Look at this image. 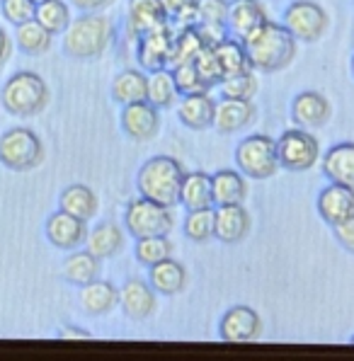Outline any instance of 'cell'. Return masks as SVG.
Returning a JSON list of instances; mask_svg holds the SVG:
<instances>
[{
	"instance_id": "48",
	"label": "cell",
	"mask_w": 354,
	"mask_h": 361,
	"mask_svg": "<svg viewBox=\"0 0 354 361\" xmlns=\"http://www.w3.org/2000/svg\"><path fill=\"white\" fill-rule=\"evenodd\" d=\"M32 3H44V0H32Z\"/></svg>"
},
{
	"instance_id": "15",
	"label": "cell",
	"mask_w": 354,
	"mask_h": 361,
	"mask_svg": "<svg viewBox=\"0 0 354 361\" xmlns=\"http://www.w3.org/2000/svg\"><path fill=\"white\" fill-rule=\"evenodd\" d=\"M250 231V214L243 204H226L214 209V238L224 245H236Z\"/></svg>"
},
{
	"instance_id": "17",
	"label": "cell",
	"mask_w": 354,
	"mask_h": 361,
	"mask_svg": "<svg viewBox=\"0 0 354 361\" xmlns=\"http://www.w3.org/2000/svg\"><path fill=\"white\" fill-rule=\"evenodd\" d=\"M330 114H333V107H330L328 97L315 90L298 92L291 102V119L301 129H320L328 124Z\"/></svg>"
},
{
	"instance_id": "39",
	"label": "cell",
	"mask_w": 354,
	"mask_h": 361,
	"mask_svg": "<svg viewBox=\"0 0 354 361\" xmlns=\"http://www.w3.org/2000/svg\"><path fill=\"white\" fill-rule=\"evenodd\" d=\"M219 92L221 97L226 99H252L257 92V78L252 71L233 78H226V80L219 82Z\"/></svg>"
},
{
	"instance_id": "34",
	"label": "cell",
	"mask_w": 354,
	"mask_h": 361,
	"mask_svg": "<svg viewBox=\"0 0 354 361\" xmlns=\"http://www.w3.org/2000/svg\"><path fill=\"white\" fill-rule=\"evenodd\" d=\"M202 49H204V42L195 27H185V30L175 32L173 49H170V59H168V71L180 63H187V61H195Z\"/></svg>"
},
{
	"instance_id": "9",
	"label": "cell",
	"mask_w": 354,
	"mask_h": 361,
	"mask_svg": "<svg viewBox=\"0 0 354 361\" xmlns=\"http://www.w3.org/2000/svg\"><path fill=\"white\" fill-rule=\"evenodd\" d=\"M328 13L313 0H294L289 8L284 10V20L281 25L291 32L296 42H318L328 30Z\"/></svg>"
},
{
	"instance_id": "22",
	"label": "cell",
	"mask_w": 354,
	"mask_h": 361,
	"mask_svg": "<svg viewBox=\"0 0 354 361\" xmlns=\"http://www.w3.org/2000/svg\"><path fill=\"white\" fill-rule=\"evenodd\" d=\"M99 269H102V259L95 257L90 250H71L61 267V276L73 286H85L99 279Z\"/></svg>"
},
{
	"instance_id": "43",
	"label": "cell",
	"mask_w": 354,
	"mask_h": 361,
	"mask_svg": "<svg viewBox=\"0 0 354 361\" xmlns=\"http://www.w3.org/2000/svg\"><path fill=\"white\" fill-rule=\"evenodd\" d=\"M335 231V238H337V243H340L345 250H350V252H354V216L350 221H345V224H340Z\"/></svg>"
},
{
	"instance_id": "13",
	"label": "cell",
	"mask_w": 354,
	"mask_h": 361,
	"mask_svg": "<svg viewBox=\"0 0 354 361\" xmlns=\"http://www.w3.org/2000/svg\"><path fill=\"white\" fill-rule=\"evenodd\" d=\"M47 233V240L59 250H78L80 245H85L87 238V221L78 219V216H71L66 211H56L47 219L44 226Z\"/></svg>"
},
{
	"instance_id": "49",
	"label": "cell",
	"mask_w": 354,
	"mask_h": 361,
	"mask_svg": "<svg viewBox=\"0 0 354 361\" xmlns=\"http://www.w3.org/2000/svg\"><path fill=\"white\" fill-rule=\"evenodd\" d=\"M352 71H354V56H352Z\"/></svg>"
},
{
	"instance_id": "37",
	"label": "cell",
	"mask_w": 354,
	"mask_h": 361,
	"mask_svg": "<svg viewBox=\"0 0 354 361\" xmlns=\"http://www.w3.org/2000/svg\"><path fill=\"white\" fill-rule=\"evenodd\" d=\"M182 231L192 243H207L214 238V209L187 211Z\"/></svg>"
},
{
	"instance_id": "27",
	"label": "cell",
	"mask_w": 354,
	"mask_h": 361,
	"mask_svg": "<svg viewBox=\"0 0 354 361\" xmlns=\"http://www.w3.org/2000/svg\"><path fill=\"white\" fill-rule=\"evenodd\" d=\"M85 250H90L99 259L114 257V255L124 250V233H121L117 224H109V221L97 224L92 231H87Z\"/></svg>"
},
{
	"instance_id": "30",
	"label": "cell",
	"mask_w": 354,
	"mask_h": 361,
	"mask_svg": "<svg viewBox=\"0 0 354 361\" xmlns=\"http://www.w3.org/2000/svg\"><path fill=\"white\" fill-rule=\"evenodd\" d=\"M97 197L87 185H68L59 197V209L71 216H78L83 221H90L97 216Z\"/></svg>"
},
{
	"instance_id": "31",
	"label": "cell",
	"mask_w": 354,
	"mask_h": 361,
	"mask_svg": "<svg viewBox=\"0 0 354 361\" xmlns=\"http://www.w3.org/2000/svg\"><path fill=\"white\" fill-rule=\"evenodd\" d=\"M148 95V75L138 68H126L114 78L112 82V97L114 102H119L121 107L129 102H138L146 99Z\"/></svg>"
},
{
	"instance_id": "29",
	"label": "cell",
	"mask_w": 354,
	"mask_h": 361,
	"mask_svg": "<svg viewBox=\"0 0 354 361\" xmlns=\"http://www.w3.org/2000/svg\"><path fill=\"white\" fill-rule=\"evenodd\" d=\"M214 204L226 207V204H243L248 194L245 175L240 170H219L212 175Z\"/></svg>"
},
{
	"instance_id": "1",
	"label": "cell",
	"mask_w": 354,
	"mask_h": 361,
	"mask_svg": "<svg viewBox=\"0 0 354 361\" xmlns=\"http://www.w3.org/2000/svg\"><path fill=\"white\" fill-rule=\"evenodd\" d=\"M243 44H245L248 59H250V68L260 71V73L284 71L296 59V39L284 25L269 20Z\"/></svg>"
},
{
	"instance_id": "32",
	"label": "cell",
	"mask_w": 354,
	"mask_h": 361,
	"mask_svg": "<svg viewBox=\"0 0 354 361\" xmlns=\"http://www.w3.org/2000/svg\"><path fill=\"white\" fill-rule=\"evenodd\" d=\"M15 42H18L20 51L27 54V56H42V54H47L49 49H51L54 35L49 30H44L37 20H30L18 27Z\"/></svg>"
},
{
	"instance_id": "35",
	"label": "cell",
	"mask_w": 354,
	"mask_h": 361,
	"mask_svg": "<svg viewBox=\"0 0 354 361\" xmlns=\"http://www.w3.org/2000/svg\"><path fill=\"white\" fill-rule=\"evenodd\" d=\"M146 99L158 109H168L177 102V87H175L173 73H170L168 68L148 73V95H146Z\"/></svg>"
},
{
	"instance_id": "40",
	"label": "cell",
	"mask_w": 354,
	"mask_h": 361,
	"mask_svg": "<svg viewBox=\"0 0 354 361\" xmlns=\"http://www.w3.org/2000/svg\"><path fill=\"white\" fill-rule=\"evenodd\" d=\"M0 13L13 27H20L35 20L37 3H32V0H0Z\"/></svg>"
},
{
	"instance_id": "7",
	"label": "cell",
	"mask_w": 354,
	"mask_h": 361,
	"mask_svg": "<svg viewBox=\"0 0 354 361\" xmlns=\"http://www.w3.org/2000/svg\"><path fill=\"white\" fill-rule=\"evenodd\" d=\"M175 226V219L168 207L156 204L146 197H138L126 204L124 209V228L134 238L148 235H168Z\"/></svg>"
},
{
	"instance_id": "6",
	"label": "cell",
	"mask_w": 354,
	"mask_h": 361,
	"mask_svg": "<svg viewBox=\"0 0 354 361\" xmlns=\"http://www.w3.org/2000/svg\"><path fill=\"white\" fill-rule=\"evenodd\" d=\"M44 160L42 138L27 126H13L0 136V163L13 172H30Z\"/></svg>"
},
{
	"instance_id": "42",
	"label": "cell",
	"mask_w": 354,
	"mask_h": 361,
	"mask_svg": "<svg viewBox=\"0 0 354 361\" xmlns=\"http://www.w3.org/2000/svg\"><path fill=\"white\" fill-rule=\"evenodd\" d=\"M199 25H224L228 18V0H199Z\"/></svg>"
},
{
	"instance_id": "5",
	"label": "cell",
	"mask_w": 354,
	"mask_h": 361,
	"mask_svg": "<svg viewBox=\"0 0 354 361\" xmlns=\"http://www.w3.org/2000/svg\"><path fill=\"white\" fill-rule=\"evenodd\" d=\"M236 165L250 180H269L279 170V153L276 141L264 133L245 136L236 146Z\"/></svg>"
},
{
	"instance_id": "11",
	"label": "cell",
	"mask_w": 354,
	"mask_h": 361,
	"mask_svg": "<svg viewBox=\"0 0 354 361\" xmlns=\"http://www.w3.org/2000/svg\"><path fill=\"white\" fill-rule=\"evenodd\" d=\"M121 129L131 141H151L160 131V109L148 99H138L121 107Z\"/></svg>"
},
{
	"instance_id": "36",
	"label": "cell",
	"mask_w": 354,
	"mask_h": 361,
	"mask_svg": "<svg viewBox=\"0 0 354 361\" xmlns=\"http://www.w3.org/2000/svg\"><path fill=\"white\" fill-rule=\"evenodd\" d=\"M136 259L141 264L151 267L160 262L165 257H173V243L168 240V235H148V238H136Z\"/></svg>"
},
{
	"instance_id": "3",
	"label": "cell",
	"mask_w": 354,
	"mask_h": 361,
	"mask_svg": "<svg viewBox=\"0 0 354 361\" xmlns=\"http://www.w3.org/2000/svg\"><path fill=\"white\" fill-rule=\"evenodd\" d=\"M114 35L109 18L102 13H83L78 20H71L63 32V51L73 59H97L104 54Z\"/></svg>"
},
{
	"instance_id": "26",
	"label": "cell",
	"mask_w": 354,
	"mask_h": 361,
	"mask_svg": "<svg viewBox=\"0 0 354 361\" xmlns=\"http://www.w3.org/2000/svg\"><path fill=\"white\" fill-rule=\"evenodd\" d=\"M119 303V288L109 281L95 279L80 286V308L87 315H107Z\"/></svg>"
},
{
	"instance_id": "47",
	"label": "cell",
	"mask_w": 354,
	"mask_h": 361,
	"mask_svg": "<svg viewBox=\"0 0 354 361\" xmlns=\"http://www.w3.org/2000/svg\"><path fill=\"white\" fill-rule=\"evenodd\" d=\"M10 51H13V42H10L8 32L0 27V66H3L5 61L10 59Z\"/></svg>"
},
{
	"instance_id": "14",
	"label": "cell",
	"mask_w": 354,
	"mask_h": 361,
	"mask_svg": "<svg viewBox=\"0 0 354 361\" xmlns=\"http://www.w3.org/2000/svg\"><path fill=\"white\" fill-rule=\"evenodd\" d=\"M260 315L250 305H233L219 323V337L224 342H252L260 337Z\"/></svg>"
},
{
	"instance_id": "16",
	"label": "cell",
	"mask_w": 354,
	"mask_h": 361,
	"mask_svg": "<svg viewBox=\"0 0 354 361\" xmlns=\"http://www.w3.org/2000/svg\"><path fill=\"white\" fill-rule=\"evenodd\" d=\"M165 25H170V15L165 10L163 0H129L126 30H129V35L134 39Z\"/></svg>"
},
{
	"instance_id": "2",
	"label": "cell",
	"mask_w": 354,
	"mask_h": 361,
	"mask_svg": "<svg viewBox=\"0 0 354 361\" xmlns=\"http://www.w3.org/2000/svg\"><path fill=\"white\" fill-rule=\"evenodd\" d=\"M182 180H185V170H182L180 160L170 158V155H156L141 165L136 175V190L138 197H146L151 202L173 209L180 204Z\"/></svg>"
},
{
	"instance_id": "44",
	"label": "cell",
	"mask_w": 354,
	"mask_h": 361,
	"mask_svg": "<svg viewBox=\"0 0 354 361\" xmlns=\"http://www.w3.org/2000/svg\"><path fill=\"white\" fill-rule=\"evenodd\" d=\"M114 0H68V5H73L80 13H99V10L109 8Z\"/></svg>"
},
{
	"instance_id": "12",
	"label": "cell",
	"mask_w": 354,
	"mask_h": 361,
	"mask_svg": "<svg viewBox=\"0 0 354 361\" xmlns=\"http://www.w3.org/2000/svg\"><path fill=\"white\" fill-rule=\"evenodd\" d=\"M315 207H318L320 219H323L330 228H337V226L350 221L354 216V187L330 182L325 190H320Z\"/></svg>"
},
{
	"instance_id": "18",
	"label": "cell",
	"mask_w": 354,
	"mask_h": 361,
	"mask_svg": "<svg viewBox=\"0 0 354 361\" xmlns=\"http://www.w3.org/2000/svg\"><path fill=\"white\" fill-rule=\"evenodd\" d=\"M267 22V13H264L260 0H228V18H226V27L236 39L245 42L255 30Z\"/></svg>"
},
{
	"instance_id": "4",
	"label": "cell",
	"mask_w": 354,
	"mask_h": 361,
	"mask_svg": "<svg viewBox=\"0 0 354 361\" xmlns=\"http://www.w3.org/2000/svg\"><path fill=\"white\" fill-rule=\"evenodd\" d=\"M0 102L15 116H37L49 104V87L42 75L32 71H18L5 80Z\"/></svg>"
},
{
	"instance_id": "46",
	"label": "cell",
	"mask_w": 354,
	"mask_h": 361,
	"mask_svg": "<svg viewBox=\"0 0 354 361\" xmlns=\"http://www.w3.org/2000/svg\"><path fill=\"white\" fill-rule=\"evenodd\" d=\"M199 0H163L165 10H168L170 18H175L177 13H182L185 8H192V5H197Z\"/></svg>"
},
{
	"instance_id": "41",
	"label": "cell",
	"mask_w": 354,
	"mask_h": 361,
	"mask_svg": "<svg viewBox=\"0 0 354 361\" xmlns=\"http://www.w3.org/2000/svg\"><path fill=\"white\" fill-rule=\"evenodd\" d=\"M195 66H197V73L202 75V80L207 82L209 87H216L221 82V68H219L216 54H214L212 47H204L202 51L197 54Z\"/></svg>"
},
{
	"instance_id": "10",
	"label": "cell",
	"mask_w": 354,
	"mask_h": 361,
	"mask_svg": "<svg viewBox=\"0 0 354 361\" xmlns=\"http://www.w3.org/2000/svg\"><path fill=\"white\" fill-rule=\"evenodd\" d=\"M173 37H175L173 25L158 27V30H151V32H146V35L138 37L136 39L138 66L146 68L148 73L168 68L170 49H173Z\"/></svg>"
},
{
	"instance_id": "50",
	"label": "cell",
	"mask_w": 354,
	"mask_h": 361,
	"mask_svg": "<svg viewBox=\"0 0 354 361\" xmlns=\"http://www.w3.org/2000/svg\"><path fill=\"white\" fill-rule=\"evenodd\" d=\"M352 344H354V337H352Z\"/></svg>"
},
{
	"instance_id": "23",
	"label": "cell",
	"mask_w": 354,
	"mask_h": 361,
	"mask_svg": "<svg viewBox=\"0 0 354 361\" xmlns=\"http://www.w3.org/2000/svg\"><path fill=\"white\" fill-rule=\"evenodd\" d=\"M148 284L156 288L160 296H175L187 284V269L177 259L165 257L148 267Z\"/></svg>"
},
{
	"instance_id": "19",
	"label": "cell",
	"mask_w": 354,
	"mask_h": 361,
	"mask_svg": "<svg viewBox=\"0 0 354 361\" xmlns=\"http://www.w3.org/2000/svg\"><path fill=\"white\" fill-rule=\"evenodd\" d=\"M119 305L131 320H146L156 310V288L148 281L126 279L119 288Z\"/></svg>"
},
{
	"instance_id": "21",
	"label": "cell",
	"mask_w": 354,
	"mask_h": 361,
	"mask_svg": "<svg viewBox=\"0 0 354 361\" xmlns=\"http://www.w3.org/2000/svg\"><path fill=\"white\" fill-rule=\"evenodd\" d=\"M214 114H216V102L209 97V92L185 95L177 104V119L182 121V126H187L192 131L212 129Z\"/></svg>"
},
{
	"instance_id": "25",
	"label": "cell",
	"mask_w": 354,
	"mask_h": 361,
	"mask_svg": "<svg viewBox=\"0 0 354 361\" xmlns=\"http://www.w3.org/2000/svg\"><path fill=\"white\" fill-rule=\"evenodd\" d=\"M180 204L187 211L212 209L214 207V190H212V175L207 172H185L180 190Z\"/></svg>"
},
{
	"instance_id": "45",
	"label": "cell",
	"mask_w": 354,
	"mask_h": 361,
	"mask_svg": "<svg viewBox=\"0 0 354 361\" xmlns=\"http://www.w3.org/2000/svg\"><path fill=\"white\" fill-rule=\"evenodd\" d=\"M59 337H61V340H92L90 332L83 330V327H75V325H66V327H61Z\"/></svg>"
},
{
	"instance_id": "38",
	"label": "cell",
	"mask_w": 354,
	"mask_h": 361,
	"mask_svg": "<svg viewBox=\"0 0 354 361\" xmlns=\"http://www.w3.org/2000/svg\"><path fill=\"white\" fill-rule=\"evenodd\" d=\"M177 87V95H197V92H209L212 87L202 80V75L197 73V66L195 61H187V63H180L175 68H170Z\"/></svg>"
},
{
	"instance_id": "33",
	"label": "cell",
	"mask_w": 354,
	"mask_h": 361,
	"mask_svg": "<svg viewBox=\"0 0 354 361\" xmlns=\"http://www.w3.org/2000/svg\"><path fill=\"white\" fill-rule=\"evenodd\" d=\"M35 20L51 35H63L71 25V5L68 0H44L37 3Z\"/></svg>"
},
{
	"instance_id": "8",
	"label": "cell",
	"mask_w": 354,
	"mask_h": 361,
	"mask_svg": "<svg viewBox=\"0 0 354 361\" xmlns=\"http://www.w3.org/2000/svg\"><path fill=\"white\" fill-rule=\"evenodd\" d=\"M279 168L289 172L311 170L320 158V143L308 129H289L276 138Z\"/></svg>"
},
{
	"instance_id": "28",
	"label": "cell",
	"mask_w": 354,
	"mask_h": 361,
	"mask_svg": "<svg viewBox=\"0 0 354 361\" xmlns=\"http://www.w3.org/2000/svg\"><path fill=\"white\" fill-rule=\"evenodd\" d=\"M212 49H214L216 61H219L221 80L252 71L250 68V59H248V51H245V44H243L240 39H228V37H226L224 42L216 44V47H212Z\"/></svg>"
},
{
	"instance_id": "20",
	"label": "cell",
	"mask_w": 354,
	"mask_h": 361,
	"mask_svg": "<svg viewBox=\"0 0 354 361\" xmlns=\"http://www.w3.org/2000/svg\"><path fill=\"white\" fill-rule=\"evenodd\" d=\"M257 116V109L252 99H226L221 97L216 102V114H214V126L221 133H236L245 126H250Z\"/></svg>"
},
{
	"instance_id": "24",
	"label": "cell",
	"mask_w": 354,
	"mask_h": 361,
	"mask_svg": "<svg viewBox=\"0 0 354 361\" xmlns=\"http://www.w3.org/2000/svg\"><path fill=\"white\" fill-rule=\"evenodd\" d=\"M323 172L330 182L354 187V141H342L323 155Z\"/></svg>"
}]
</instances>
